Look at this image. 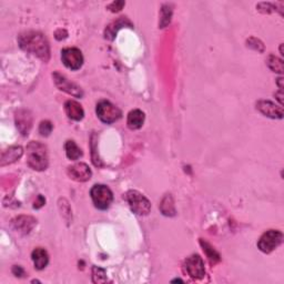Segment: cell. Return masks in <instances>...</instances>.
<instances>
[{"instance_id":"obj_16","label":"cell","mask_w":284,"mask_h":284,"mask_svg":"<svg viewBox=\"0 0 284 284\" xmlns=\"http://www.w3.org/2000/svg\"><path fill=\"white\" fill-rule=\"evenodd\" d=\"M31 258L37 270L45 269L49 262V255L47 253V251L42 248H37L32 251Z\"/></svg>"},{"instance_id":"obj_1","label":"cell","mask_w":284,"mask_h":284,"mask_svg":"<svg viewBox=\"0 0 284 284\" xmlns=\"http://www.w3.org/2000/svg\"><path fill=\"white\" fill-rule=\"evenodd\" d=\"M19 45L20 48L37 56L44 61H48L50 57L49 42L46 37L36 31H28L19 37Z\"/></svg>"},{"instance_id":"obj_4","label":"cell","mask_w":284,"mask_h":284,"mask_svg":"<svg viewBox=\"0 0 284 284\" xmlns=\"http://www.w3.org/2000/svg\"><path fill=\"white\" fill-rule=\"evenodd\" d=\"M90 196H91L94 207L100 210H107L113 201L112 191L103 184L93 186L91 191H90Z\"/></svg>"},{"instance_id":"obj_2","label":"cell","mask_w":284,"mask_h":284,"mask_svg":"<svg viewBox=\"0 0 284 284\" xmlns=\"http://www.w3.org/2000/svg\"><path fill=\"white\" fill-rule=\"evenodd\" d=\"M27 162L36 171H44L48 168V153L47 148L40 142L32 141L27 146Z\"/></svg>"},{"instance_id":"obj_6","label":"cell","mask_w":284,"mask_h":284,"mask_svg":"<svg viewBox=\"0 0 284 284\" xmlns=\"http://www.w3.org/2000/svg\"><path fill=\"white\" fill-rule=\"evenodd\" d=\"M283 234L278 230H269L263 233L258 242V248L264 253H271L282 243Z\"/></svg>"},{"instance_id":"obj_11","label":"cell","mask_w":284,"mask_h":284,"mask_svg":"<svg viewBox=\"0 0 284 284\" xmlns=\"http://www.w3.org/2000/svg\"><path fill=\"white\" fill-rule=\"evenodd\" d=\"M257 109L263 116L271 118V119H282L283 108L277 106L276 103L269 100H260L257 102Z\"/></svg>"},{"instance_id":"obj_26","label":"cell","mask_w":284,"mask_h":284,"mask_svg":"<svg viewBox=\"0 0 284 284\" xmlns=\"http://www.w3.org/2000/svg\"><path fill=\"white\" fill-rule=\"evenodd\" d=\"M125 4H126L125 1H115V2H112V3L109 4L108 8L110 9L112 12H118V11L121 10L122 7H124Z\"/></svg>"},{"instance_id":"obj_21","label":"cell","mask_w":284,"mask_h":284,"mask_svg":"<svg viewBox=\"0 0 284 284\" xmlns=\"http://www.w3.org/2000/svg\"><path fill=\"white\" fill-rule=\"evenodd\" d=\"M200 243L202 245V248H203V251H205L206 254H207V257L208 259H209V261L212 263V264H215L220 261V255L219 253L216 252V251L213 249L211 245L206 242L205 240H200Z\"/></svg>"},{"instance_id":"obj_8","label":"cell","mask_w":284,"mask_h":284,"mask_svg":"<svg viewBox=\"0 0 284 284\" xmlns=\"http://www.w3.org/2000/svg\"><path fill=\"white\" fill-rule=\"evenodd\" d=\"M61 60L66 67L71 70H78L83 65L82 53L77 48H66L61 51Z\"/></svg>"},{"instance_id":"obj_27","label":"cell","mask_w":284,"mask_h":284,"mask_svg":"<svg viewBox=\"0 0 284 284\" xmlns=\"http://www.w3.org/2000/svg\"><path fill=\"white\" fill-rule=\"evenodd\" d=\"M45 203H46V199L42 196H38L35 203H34V208L35 209H40L41 207L45 206Z\"/></svg>"},{"instance_id":"obj_22","label":"cell","mask_w":284,"mask_h":284,"mask_svg":"<svg viewBox=\"0 0 284 284\" xmlns=\"http://www.w3.org/2000/svg\"><path fill=\"white\" fill-rule=\"evenodd\" d=\"M171 17H172V8L170 4H164L161 9V16H160V23L159 26L160 28H164L167 27L170 21H171Z\"/></svg>"},{"instance_id":"obj_3","label":"cell","mask_w":284,"mask_h":284,"mask_svg":"<svg viewBox=\"0 0 284 284\" xmlns=\"http://www.w3.org/2000/svg\"><path fill=\"white\" fill-rule=\"evenodd\" d=\"M126 201L129 203L130 209L139 215H146L151 210V203L142 193L130 190L126 193Z\"/></svg>"},{"instance_id":"obj_7","label":"cell","mask_w":284,"mask_h":284,"mask_svg":"<svg viewBox=\"0 0 284 284\" xmlns=\"http://www.w3.org/2000/svg\"><path fill=\"white\" fill-rule=\"evenodd\" d=\"M184 271L195 280H200L206 276L205 262L198 254H193L184 261Z\"/></svg>"},{"instance_id":"obj_9","label":"cell","mask_w":284,"mask_h":284,"mask_svg":"<svg viewBox=\"0 0 284 284\" xmlns=\"http://www.w3.org/2000/svg\"><path fill=\"white\" fill-rule=\"evenodd\" d=\"M53 77H54V81H55L57 88L61 90V91L67 92L75 98H81L83 96L82 89L78 87L75 83L69 81L65 75L60 74L59 72H54Z\"/></svg>"},{"instance_id":"obj_14","label":"cell","mask_w":284,"mask_h":284,"mask_svg":"<svg viewBox=\"0 0 284 284\" xmlns=\"http://www.w3.org/2000/svg\"><path fill=\"white\" fill-rule=\"evenodd\" d=\"M12 224L15 229L21 233H29L37 224V220L31 216H19L12 221Z\"/></svg>"},{"instance_id":"obj_25","label":"cell","mask_w":284,"mask_h":284,"mask_svg":"<svg viewBox=\"0 0 284 284\" xmlns=\"http://www.w3.org/2000/svg\"><path fill=\"white\" fill-rule=\"evenodd\" d=\"M53 128H54L53 124H51L50 121L48 120L42 121L39 126V134L42 137H48L51 134V131H53Z\"/></svg>"},{"instance_id":"obj_24","label":"cell","mask_w":284,"mask_h":284,"mask_svg":"<svg viewBox=\"0 0 284 284\" xmlns=\"http://www.w3.org/2000/svg\"><path fill=\"white\" fill-rule=\"evenodd\" d=\"M92 281L94 283H103L107 281L106 271L99 267H93L92 269Z\"/></svg>"},{"instance_id":"obj_13","label":"cell","mask_w":284,"mask_h":284,"mask_svg":"<svg viewBox=\"0 0 284 284\" xmlns=\"http://www.w3.org/2000/svg\"><path fill=\"white\" fill-rule=\"evenodd\" d=\"M65 111L70 119L74 121H80L83 119L84 111L80 103L73 100H68L65 103Z\"/></svg>"},{"instance_id":"obj_10","label":"cell","mask_w":284,"mask_h":284,"mask_svg":"<svg viewBox=\"0 0 284 284\" xmlns=\"http://www.w3.org/2000/svg\"><path fill=\"white\" fill-rule=\"evenodd\" d=\"M67 173L71 179L78 182H86L88 180H90V178L92 176L91 169H90L86 163L82 162L70 165L67 170Z\"/></svg>"},{"instance_id":"obj_28","label":"cell","mask_w":284,"mask_h":284,"mask_svg":"<svg viewBox=\"0 0 284 284\" xmlns=\"http://www.w3.org/2000/svg\"><path fill=\"white\" fill-rule=\"evenodd\" d=\"M12 273L15 274L16 277H22V276H25V271H23V269H22L21 267H18V266L13 267Z\"/></svg>"},{"instance_id":"obj_12","label":"cell","mask_w":284,"mask_h":284,"mask_svg":"<svg viewBox=\"0 0 284 284\" xmlns=\"http://www.w3.org/2000/svg\"><path fill=\"white\" fill-rule=\"evenodd\" d=\"M16 125L22 136H28L32 127V117L28 110H19L16 112Z\"/></svg>"},{"instance_id":"obj_18","label":"cell","mask_w":284,"mask_h":284,"mask_svg":"<svg viewBox=\"0 0 284 284\" xmlns=\"http://www.w3.org/2000/svg\"><path fill=\"white\" fill-rule=\"evenodd\" d=\"M126 26H129L131 27V22L128 20L127 18H121V19H118L117 21H115L113 23H111L110 26H108L107 27V29H106V32H105V35H106V38L107 39H110L112 40L113 38L116 37L117 35V32L119 29H121V28H124Z\"/></svg>"},{"instance_id":"obj_23","label":"cell","mask_w":284,"mask_h":284,"mask_svg":"<svg viewBox=\"0 0 284 284\" xmlns=\"http://www.w3.org/2000/svg\"><path fill=\"white\" fill-rule=\"evenodd\" d=\"M267 64L269 66V68L272 71H274V72H279V73L283 72V70H284L283 61L280 58H278L277 56H273V55L269 56Z\"/></svg>"},{"instance_id":"obj_17","label":"cell","mask_w":284,"mask_h":284,"mask_svg":"<svg viewBox=\"0 0 284 284\" xmlns=\"http://www.w3.org/2000/svg\"><path fill=\"white\" fill-rule=\"evenodd\" d=\"M144 118H145L144 113L139 110V109L130 111L129 115H128V120H127L128 127H129L131 130L140 129V128L143 126Z\"/></svg>"},{"instance_id":"obj_5","label":"cell","mask_w":284,"mask_h":284,"mask_svg":"<svg viewBox=\"0 0 284 284\" xmlns=\"http://www.w3.org/2000/svg\"><path fill=\"white\" fill-rule=\"evenodd\" d=\"M96 112L99 119L107 125L118 121L122 116L120 109L107 100H102L98 103Z\"/></svg>"},{"instance_id":"obj_19","label":"cell","mask_w":284,"mask_h":284,"mask_svg":"<svg viewBox=\"0 0 284 284\" xmlns=\"http://www.w3.org/2000/svg\"><path fill=\"white\" fill-rule=\"evenodd\" d=\"M66 154L70 160H78L79 158L82 157V151L79 148L74 141L69 140L66 142L65 144Z\"/></svg>"},{"instance_id":"obj_20","label":"cell","mask_w":284,"mask_h":284,"mask_svg":"<svg viewBox=\"0 0 284 284\" xmlns=\"http://www.w3.org/2000/svg\"><path fill=\"white\" fill-rule=\"evenodd\" d=\"M160 210L167 216H173L176 214V208H174V202L171 196L167 195L163 198V200L160 205Z\"/></svg>"},{"instance_id":"obj_15","label":"cell","mask_w":284,"mask_h":284,"mask_svg":"<svg viewBox=\"0 0 284 284\" xmlns=\"http://www.w3.org/2000/svg\"><path fill=\"white\" fill-rule=\"evenodd\" d=\"M23 154V149L21 146L15 145L10 146V148L3 151L1 154V165H7L16 162L17 160L20 159Z\"/></svg>"}]
</instances>
